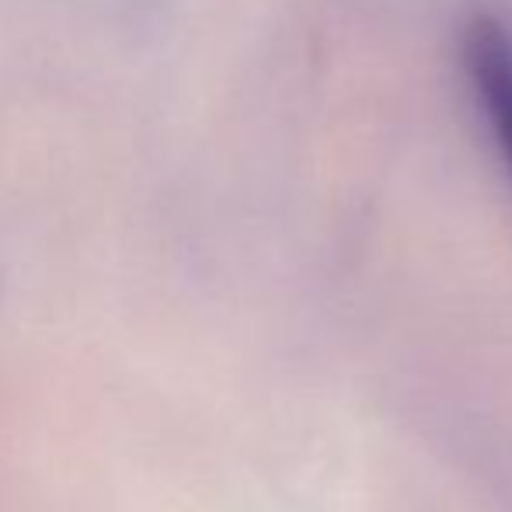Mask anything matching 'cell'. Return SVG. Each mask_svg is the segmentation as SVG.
Wrapping results in <instances>:
<instances>
[{
	"label": "cell",
	"instance_id": "6da1fadb",
	"mask_svg": "<svg viewBox=\"0 0 512 512\" xmlns=\"http://www.w3.org/2000/svg\"><path fill=\"white\" fill-rule=\"evenodd\" d=\"M464 60L474 95L512 171V32L495 18H478L467 28Z\"/></svg>",
	"mask_w": 512,
	"mask_h": 512
}]
</instances>
